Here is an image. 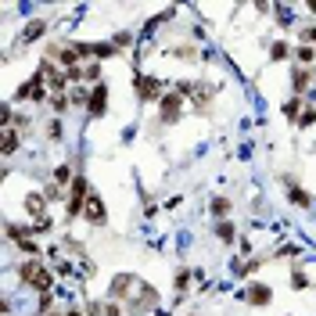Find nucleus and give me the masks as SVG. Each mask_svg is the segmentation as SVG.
I'll list each match as a JSON object with an SVG mask.
<instances>
[{
    "label": "nucleus",
    "mask_w": 316,
    "mask_h": 316,
    "mask_svg": "<svg viewBox=\"0 0 316 316\" xmlns=\"http://www.w3.org/2000/svg\"><path fill=\"white\" fill-rule=\"evenodd\" d=\"M18 276H22V284H25V288H32V291H40V295H51V288H54V273H51V269H44L36 259L22 262Z\"/></svg>",
    "instance_id": "1"
},
{
    "label": "nucleus",
    "mask_w": 316,
    "mask_h": 316,
    "mask_svg": "<svg viewBox=\"0 0 316 316\" xmlns=\"http://www.w3.org/2000/svg\"><path fill=\"white\" fill-rule=\"evenodd\" d=\"M133 94H137L140 104L162 101V97H166V83H162V79H154V75H137V79H133Z\"/></svg>",
    "instance_id": "2"
},
{
    "label": "nucleus",
    "mask_w": 316,
    "mask_h": 316,
    "mask_svg": "<svg viewBox=\"0 0 316 316\" xmlns=\"http://www.w3.org/2000/svg\"><path fill=\"white\" fill-rule=\"evenodd\" d=\"M22 209H25V216H32L36 223H40V219H47V194H44V190L25 194V198H22Z\"/></svg>",
    "instance_id": "3"
},
{
    "label": "nucleus",
    "mask_w": 316,
    "mask_h": 316,
    "mask_svg": "<svg viewBox=\"0 0 316 316\" xmlns=\"http://www.w3.org/2000/svg\"><path fill=\"white\" fill-rule=\"evenodd\" d=\"M104 108H108V83H97V87L90 90L87 111H90V118H101V115H104Z\"/></svg>",
    "instance_id": "4"
},
{
    "label": "nucleus",
    "mask_w": 316,
    "mask_h": 316,
    "mask_svg": "<svg viewBox=\"0 0 316 316\" xmlns=\"http://www.w3.org/2000/svg\"><path fill=\"white\" fill-rule=\"evenodd\" d=\"M180 104H183V97L176 90L158 101V108H162V123H176V118H180Z\"/></svg>",
    "instance_id": "5"
},
{
    "label": "nucleus",
    "mask_w": 316,
    "mask_h": 316,
    "mask_svg": "<svg viewBox=\"0 0 316 316\" xmlns=\"http://www.w3.org/2000/svg\"><path fill=\"white\" fill-rule=\"evenodd\" d=\"M83 219L87 223H94V226H101L104 223V202L97 194H90V202H87V209H83Z\"/></svg>",
    "instance_id": "6"
},
{
    "label": "nucleus",
    "mask_w": 316,
    "mask_h": 316,
    "mask_svg": "<svg viewBox=\"0 0 316 316\" xmlns=\"http://www.w3.org/2000/svg\"><path fill=\"white\" fill-rule=\"evenodd\" d=\"M245 298H248L252 305H269V302H273V288H269V284H252V288L245 291Z\"/></svg>",
    "instance_id": "7"
},
{
    "label": "nucleus",
    "mask_w": 316,
    "mask_h": 316,
    "mask_svg": "<svg viewBox=\"0 0 316 316\" xmlns=\"http://www.w3.org/2000/svg\"><path fill=\"white\" fill-rule=\"evenodd\" d=\"M284 183H288V198H291V205H298V209H309V205H312V198H309V194H305L291 176H284Z\"/></svg>",
    "instance_id": "8"
},
{
    "label": "nucleus",
    "mask_w": 316,
    "mask_h": 316,
    "mask_svg": "<svg viewBox=\"0 0 316 316\" xmlns=\"http://www.w3.org/2000/svg\"><path fill=\"white\" fill-rule=\"evenodd\" d=\"M309 83H312V68L298 65V68H295V75H291V87H295V94H305V90H309Z\"/></svg>",
    "instance_id": "9"
},
{
    "label": "nucleus",
    "mask_w": 316,
    "mask_h": 316,
    "mask_svg": "<svg viewBox=\"0 0 316 316\" xmlns=\"http://www.w3.org/2000/svg\"><path fill=\"white\" fill-rule=\"evenodd\" d=\"M230 205H233V202H230V198H223V194H219V198H212V202H209V212L216 216V223L230 216Z\"/></svg>",
    "instance_id": "10"
},
{
    "label": "nucleus",
    "mask_w": 316,
    "mask_h": 316,
    "mask_svg": "<svg viewBox=\"0 0 316 316\" xmlns=\"http://www.w3.org/2000/svg\"><path fill=\"white\" fill-rule=\"evenodd\" d=\"M133 291V276L130 273H123V276H115V284H111V291L108 295H115V298H126Z\"/></svg>",
    "instance_id": "11"
},
{
    "label": "nucleus",
    "mask_w": 316,
    "mask_h": 316,
    "mask_svg": "<svg viewBox=\"0 0 316 316\" xmlns=\"http://www.w3.org/2000/svg\"><path fill=\"white\" fill-rule=\"evenodd\" d=\"M216 237H219L223 245H233V241H237V230H233V223H230V219H219V223H216Z\"/></svg>",
    "instance_id": "12"
},
{
    "label": "nucleus",
    "mask_w": 316,
    "mask_h": 316,
    "mask_svg": "<svg viewBox=\"0 0 316 316\" xmlns=\"http://www.w3.org/2000/svg\"><path fill=\"white\" fill-rule=\"evenodd\" d=\"M115 54H118L115 44H90V58H97V61H108V58H115Z\"/></svg>",
    "instance_id": "13"
},
{
    "label": "nucleus",
    "mask_w": 316,
    "mask_h": 316,
    "mask_svg": "<svg viewBox=\"0 0 316 316\" xmlns=\"http://www.w3.org/2000/svg\"><path fill=\"white\" fill-rule=\"evenodd\" d=\"M47 32V22H29V29H22V44H32Z\"/></svg>",
    "instance_id": "14"
},
{
    "label": "nucleus",
    "mask_w": 316,
    "mask_h": 316,
    "mask_svg": "<svg viewBox=\"0 0 316 316\" xmlns=\"http://www.w3.org/2000/svg\"><path fill=\"white\" fill-rule=\"evenodd\" d=\"M72 180H75V176H72V166H65V162L54 166V183H58V187H65V183L72 187Z\"/></svg>",
    "instance_id": "15"
},
{
    "label": "nucleus",
    "mask_w": 316,
    "mask_h": 316,
    "mask_svg": "<svg viewBox=\"0 0 316 316\" xmlns=\"http://www.w3.org/2000/svg\"><path fill=\"white\" fill-rule=\"evenodd\" d=\"M284 58H291V47L284 44V40H276V44L269 47V61H284Z\"/></svg>",
    "instance_id": "16"
},
{
    "label": "nucleus",
    "mask_w": 316,
    "mask_h": 316,
    "mask_svg": "<svg viewBox=\"0 0 316 316\" xmlns=\"http://www.w3.org/2000/svg\"><path fill=\"white\" fill-rule=\"evenodd\" d=\"M295 58H298V65L312 68V61H316V47H298V51H295Z\"/></svg>",
    "instance_id": "17"
},
{
    "label": "nucleus",
    "mask_w": 316,
    "mask_h": 316,
    "mask_svg": "<svg viewBox=\"0 0 316 316\" xmlns=\"http://www.w3.org/2000/svg\"><path fill=\"white\" fill-rule=\"evenodd\" d=\"M298 111H305V108H302V101H298V97H291V101L284 104V118H291V123H298Z\"/></svg>",
    "instance_id": "18"
},
{
    "label": "nucleus",
    "mask_w": 316,
    "mask_h": 316,
    "mask_svg": "<svg viewBox=\"0 0 316 316\" xmlns=\"http://www.w3.org/2000/svg\"><path fill=\"white\" fill-rule=\"evenodd\" d=\"M15 151H18V133H15V130H4V154L11 158Z\"/></svg>",
    "instance_id": "19"
},
{
    "label": "nucleus",
    "mask_w": 316,
    "mask_h": 316,
    "mask_svg": "<svg viewBox=\"0 0 316 316\" xmlns=\"http://www.w3.org/2000/svg\"><path fill=\"white\" fill-rule=\"evenodd\" d=\"M312 123H316V104H309V108L298 115V123H295V126H302V130H305V126H312Z\"/></svg>",
    "instance_id": "20"
},
{
    "label": "nucleus",
    "mask_w": 316,
    "mask_h": 316,
    "mask_svg": "<svg viewBox=\"0 0 316 316\" xmlns=\"http://www.w3.org/2000/svg\"><path fill=\"white\" fill-rule=\"evenodd\" d=\"M68 104H72V101H68L65 94H51V108H54L58 115H61V111H68Z\"/></svg>",
    "instance_id": "21"
},
{
    "label": "nucleus",
    "mask_w": 316,
    "mask_h": 316,
    "mask_svg": "<svg viewBox=\"0 0 316 316\" xmlns=\"http://www.w3.org/2000/svg\"><path fill=\"white\" fill-rule=\"evenodd\" d=\"M291 288H295V291H305V288H309V276H305L302 269H295V273H291Z\"/></svg>",
    "instance_id": "22"
},
{
    "label": "nucleus",
    "mask_w": 316,
    "mask_h": 316,
    "mask_svg": "<svg viewBox=\"0 0 316 316\" xmlns=\"http://www.w3.org/2000/svg\"><path fill=\"white\" fill-rule=\"evenodd\" d=\"M44 194H47V202H61V198H65V190H61V187H58L54 180H51V183L44 187Z\"/></svg>",
    "instance_id": "23"
},
{
    "label": "nucleus",
    "mask_w": 316,
    "mask_h": 316,
    "mask_svg": "<svg viewBox=\"0 0 316 316\" xmlns=\"http://www.w3.org/2000/svg\"><path fill=\"white\" fill-rule=\"evenodd\" d=\"M298 40H302V47H312V44H316V25H305V29L298 32Z\"/></svg>",
    "instance_id": "24"
},
{
    "label": "nucleus",
    "mask_w": 316,
    "mask_h": 316,
    "mask_svg": "<svg viewBox=\"0 0 316 316\" xmlns=\"http://www.w3.org/2000/svg\"><path fill=\"white\" fill-rule=\"evenodd\" d=\"M187 284H190V269H180V273H176V284H173V288L183 295V291H187Z\"/></svg>",
    "instance_id": "25"
},
{
    "label": "nucleus",
    "mask_w": 316,
    "mask_h": 316,
    "mask_svg": "<svg viewBox=\"0 0 316 316\" xmlns=\"http://www.w3.org/2000/svg\"><path fill=\"white\" fill-rule=\"evenodd\" d=\"M68 101H72V104H87V101H90V94H87L83 87H75V90L68 94Z\"/></svg>",
    "instance_id": "26"
},
{
    "label": "nucleus",
    "mask_w": 316,
    "mask_h": 316,
    "mask_svg": "<svg viewBox=\"0 0 316 316\" xmlns=\"http://www.w3.org/2000/svg\"><path fill=\"white\" fill-rule=\"evenodd\" d=\"M47 137H51V140H61V123H58V118H51V123H47Z\"/></svg>",
    "instance_id": "27"
},
{
    "label": "nucleus",
    "mask_w": 316,
    "mask_h": 316,
    "mask_svg": "<svg viewBox=\"0 0 316 316\" xmlns=\"http://www.w3.org/2000/svg\"><path fill=\"white\" fill-rule=\"evenodd\" d=\"M18 248H22V252H29V255H40V248L29 241V237H25V241H18Z\"/></svg>",
    "instance_id": "28"
},
{
    "label": "nucleus",
    "mask_w": 316,
    "mask_h": 316,
    "mask_svg": "<svg viewBox=\"0 0 316 316\" xmlns=\"http://www.w3.org/2000/svg\"><path fill=\"white\" fill-rule=\"evenodd\" d=\"M87 79H101V68L97 65H87Z\"/></svg>",
    "instance_id": "29"
},
{
    "label": "nucleus",
    "mask_w": 316,
    "mask_h": 316,
    "mask_svg": "<svg viewBox=\"0 0 316 316\" xmlns=\"http://www.w3.org/2000/svg\"><path fill=\"white\" fill-rule=\"evenodd\" d=\"M65 316H83V312H79V309H65Z\"/></svg>",
    "instance_id": "30"
},
{
    "label": "nucleus",
    "mask_w": 316,
    "mask_h": 316,
    "mask_svg": "<svg viewBox=\"0 0 316 316\" xmlns=\"http://www.w3.org/2000/svg\"><path fill=\"white\" fill-rule=\"evenodd\" d=\"M47 316H65V312H47Z\"/></svg>",
    "instance_id": "31"
}]
</instances>
